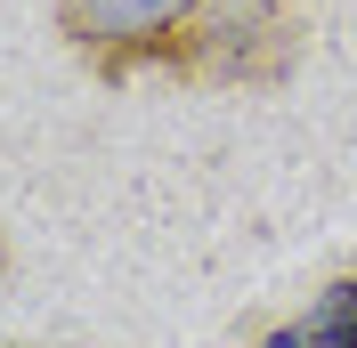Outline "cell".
<instances>
[{
	"label": "cell",
	"mask_w": 357,
	"mask_h": 348,
	"mask_svg": "<svg viewBox=\"0 0 357 348\" xmlns=\"http://www.w3.org/2000/svg\"><path fill=\"white\" fill-rule=\"evenodd\" d=\"M203 8H211V0H57V41H66L106 89L138 81V73L178 81Z\"/></svg>",
	"instance_id": "6da1fadb"
},
{
	"label": "cell",
	"mask_w": 357,
	"mask_h": 348,
	"mask_svg": "<svg viewBox=\"0 0 357 348\" xmlns=\"http://www.w3.org/2000/svg\"><path fill=\"white\" fill-rule=\"evenodd\" d=\"M309 0H211L187 41L178 81L195 89H276L309 57Z\"/></svg>",
	"instance_id": "7a4b0ae2"
},
{
	"label": "cell",
	"mask_w": 357,
	"mask_h": 348,
	"mask_svg": "<svg viewBox=\"0 0 357 348\" xmlns=\"http://www.w3.org/2000/svg\"><path fill=\"white\" fill-rule=\"evenodd\" d=\"M260 348H357V267L317 283V300L284 324H268Z\"/></svg>",
	"instance_id": "3957f363"
},
{
	"label": "cell",
	"mask_w": 357,
	"mask_h": 348,
	"mask_svg": "<svg viewBox=\"0 0 357 348\" xmlns=\"http://www.w3.org/2000/svg\"><path fill=\"white\" fill-rule=\"evenodd\" d=\"M0 276H8V235H0Z\"/></svg>",
	"instance_id": "277c9868"
}]
</instances>
